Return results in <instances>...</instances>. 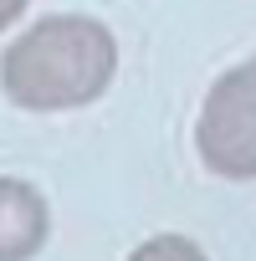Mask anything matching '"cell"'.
<instances>
[{
	"label": "cell",
	"mask_w": 256,
	"mask_h": 261,
	"mask_svg": "<svg viewBox=\"0 0 256 261\" xmlns=\"http://www.w3.org/2000/svg\"><path fill=\"white\" fill-rule=\"evenodd\" d=\"M118 77V41L97 16H41L0 51V87L26 113H72Z\"/></svg>",
	"instance_id": "6da1fadb"
},
{
	"label": "cell",
	"mask_w": 256,
	"mask_h": 261,
	"mask_svg": "<svg viewBox=\"0 0 256 261\" xmlns=\"http://www.w3.org/2000/svg\"><path fill=\"white\" fill-rule=\"evenodd\" d=\"M195 154L215 179H256V51L210 82L195 118Z\"/></svg>",
	"instance_id": "7a4b0ae2"
},
{
	"label": "cell",
	"mask_w": 256,
	"mask_h": 261,
	"mask_svg": "<svg viewBox=\"0 0 256 261\" xmlns=\"http://www.w3.org/2000/svg\"><path fill=\"white\" fill-rule=\"evenodd\" d=\"M52 236V210L36 185L0 174V261H26L46 246Z\"/></svg>",
	"instance_id": "3957f363"
},
{
	"label": "cell",
	"mask_w": 256,
	"mask_h": 261,
	"mask_svg": "<svg viewBox=\"0 0 256 261\" xmlns=\"http://www.w3.org/2000/svg\"><path fill=\"white\" fill-rule=\"evenodd\" d=\"M128 256H134V261H200L205 251L190 236H149V241H139L134 251H128Z\"/></svg>",
	"instance_id": "277c9868"
},
{
	"label": "cell",
	"mask_w": 256,
	"mask_h": 261,
	"mask_svg": "<svg viewBox=\"0 0 256 261\" xmlns=\"http://www.w3.org/2000/svg\"><path fill=\"white\" fill-rule=\"evenodd\" d=\"M21 16H26V0H0V31H11Z\"/></svg>",
	"instance_id": "5b68a950"
}]
</instances>
